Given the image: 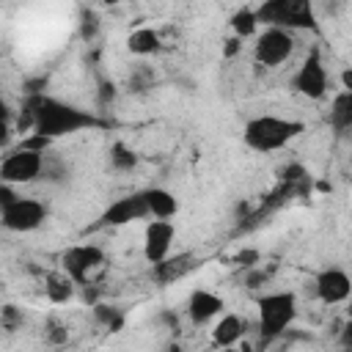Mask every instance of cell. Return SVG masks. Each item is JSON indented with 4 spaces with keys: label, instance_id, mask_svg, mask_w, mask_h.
Segmentation results:
<instances>
[{
    "label": "cell",
    "instance_id": "cell-1",
    "mask_svg": "<svg viewBox=\"0 0 352 352\" xmlns=\"http://www.w3.org/2000/svg\"><path fill=\"white\" fill-rule=\"evenodd\" d=\"M102 121L77 107V104H69V102H60L55 96H44V94H30L25 99V107H22V116L16 118V129L19 132H38L50 140H58V138H66V135H74V132H82V129H94L99 126Z\"/></svg>",
    "mask_w": 352,
    "mask_h": 352
},
{
    "label": "cell",
    "instance_id": "cell-2",
    "mask_svg": "<svg viewBox=\"0 0 352 352\" xmlns=\"http://www.w3.org/2000/svg\"><path fill=\"white\" fill-rule=\"evenodd\" d=\"M300 132H305L302 121L280 118V116H256L245 124L242 140H245L248 148H253L258 154H270V151H278V148L289 146Z\"/></svg>",
    "mask_w": 352,
    "mask_h": 352
},
{
    "label": "cell",
    "instance_id": "cell-3",
    "mask_svg": "<svg viewBox=\"0 0 352 352\" xmlns=\"http://www.w3.org/2000/svg\"><path fill=\"white\" fill-rule=\"evenodd\" d=\"M256 11L258 25H275L286 30H316L314 0H261Z\"/></svg>",
    "mask_w": 352,
    "mask_h": 352
},
{
    "label": "cell",
    "instance_id": "cell-4",
    "mask_svg": "<svg viewBox=\"0 0 352 352\" xmlns=\"http://www.w3.org/2000/svg\"><path fill=\"white\" fill-rule=\"evenodd\" d=\"M261 338H275L297 319V297L292 292H270L256 300Z\"/></svg>",
    "mask_w": 352,
    "mask_h": 352
},
{
    "label": "cell",
    "instance_id": "cell-5",
    "mask_svg": "<svg viewBox=\"0 0 352 352\" xmlns=\"http://www.w3.org/2000/svg\"><path fill=\"white\" fill-rule=\"evenodd\" d=\"M297 50V36L294 30H286V28H275V25H267L261 33H256V41H253V60L264 69H278L283 66Z\"/></svg>",
    "mask_w": 352,
    "mask_h": 352
},
{
    "label": "cell",
    "instance_id": "cell-6",
    "mask_svg": "<svg viewBox=\"0 0 352 352\" xmlns=\"http://www.w3.org/2000/svg\"><path fill=\"white\" fill-rule=\"evenodd\" d=\"M41 170H44V151L16 146L0 160V182H8L14 187L33 184L36 179H41Z\"/></svg>",
    "mask_w": 352,
    "mask_h": 352
},
{
    "label": "cell",
    "instance_id": "cell-7",
    "mask_svg": "<svg viewBox=\"0 0 352 352\" xmlns=\"http://www.w3.org/2000/svg\"><path fill=\"white\" fill-rule=\"evenodd\" d=\"M44 220H47V204L38 201V198H25V195H16L0 212V226L6 231H14V234L36 231Z\"/></svg>",
    "mask_w": 352,
    "mask_h": 352
},
{
    "label": "cell",
    "instance_id": "cell-8",
    "mask_svg": "<svg viewBox=\"0 0 352 352\" xmlns=\"http://www.w3.org/2000/svg\"><path fill=\"white\" fill-rule=\"evenodd\" d=\"M104 264V250L99 245H72L60 253V270L77 283V286H88L91 275Z\"/></svg>",
    "mask_w": 352,
    "mask_h": 352
},
{
    "label": "cell",
    "instance_id": "cell-9",
    "mask_svg": "<svg viewBox=\"0 0 352 352\" xmlns=\"http://www.w3.org/2000/svg\"><path fill=\"white\" fill-rule=\"evenodd\" d=\"M292 88H294L300 96L314 99V102H319V99L327 96L330 80H327V69H324V63H322L319 50H311L308 58L300 63V69H297L294 77H292Z\"/></svg>",
    "mask_w": 352,
    "mask_h": 352
},
{
    "label": "cell",
    "instance_id": "cell-10",
    "mask_svg": "<svg viewBox=\"0 0 352 352\" xmlns=\"http://www.w3.org/2000/svg\"><path fill=\"white\" fill-rule=\"evenodd\" d=\"M146 217H148V209H146L143 192H132V195L116 198V201L99 214V226L118 228V226H129V223H138V220H146Z\"/></svg>",
    "mask_w": 352,
    "mask_h": 352
},
{
    "label": "cell",
    "instance_id": "cell-11",
    "mask_svg": "<svg viewBox=\"0 0 352 352\" xmlns=\"http://www.w3.org/2000/svg\"><path fill=\"white\" fill-rule=\"evenodd\" d=\"M352 292V280L341 267H327L314 278V294L324 305H341Z\"/></svg>",
    "mask_w": 352,
    "mask_h": 352
},
{
    "label": "cell",
    "instance_id": "cell-12",
    "mask_svg": "<svg viewBox=\"0 0 352 352\" xmlns=\"http://www.w3.org/2000/svg\"><path fill=\"white\" fill-rule=\"evenodd\" d=\"M173 236H176V226L170 220L151 217L148 226H146V231H143V256H146V261L148 264L162 261L170 253Z\"/></svg>",
    "mask_w": 352,
    "mask_h": 352
},
{
    "label": "cell",
    "instance_id": "cell-13",
    "mask_svg": "<svg viewBox=\"0 0 352 352\" xmlns=\"http://www.w3.org/2000/svg\"><path fill=\"white\" fill-rule=\"evenodd\" d=\"M223 311H226L223 297L214 294V292H209V289H195V292L187 297V319H190L195 327L209 324V322L217 319Z\"/></svg>",
    "mask_w": 352,
    "mask_h": 352
},
{
    "label": "cell",
    "instance_id": "cell-14",
    "mask_svg": "<svg viewBox=\"0 0 352 352\" xmlns=\"http://www.w3.org/2000/svg\"><path fill=\"white\" fill-rule=\"evenodd\" d=\"M245 333H248L245 316H239V314H223V316L214 322V327H212V344L228 349V346L239 344Z\"/></svg>",
    "mask_w": 352,
    "mask_h": 352
},
{
    "label": "cell",
    "instance_id": "cell-15",
    "mask_svg": "<svg viewBox=\"0 0 352 352\" xmlns=\"http://www.w3.org/2000/svg\"><path fill=\"white\" fill-rule=\"evenodd\" d=\"M195 267V258L190 256V253H179V256H165L162 261H157L154 264V280L157 283H173V280H179V278H184L190 270Z\"/></svg>",
    "mask_w": 352,
    "mask_h": 352
},
{
    "label": "cell",
    "instance_id": "cell-16",
    "mask_svg": "<svg viewBox=\"0 0 352 352\" xmlns=\"http://www.w3.org/2000/svg\"><path fill=\"white\" fill-rule=\"evenodd\" d=\"M143 198H146V209H148V217H160V220H170L176 212H179V201L170 190L165 187H148L143 190Z\"/></svg>",
    "mask_w": 352,
    "mask_h": 352
},
{
    "label": "cell",
    "instance_id": "cell-17",
    "mask_svg": "<svg viewBox=\"0 0 352 352\" xmlns=\"http://www.w3.org/2000/svg\"><path fill=\"white\" fill-rule=\"evenodd\" d=\"M44 294H47L50 302H55V305H66V302L74 300V294H77V283H74L63 270H60V272H47V275H44Z\"/></svg>",
    "mask_w": 352,
    "mask_h": 352
},
{
    "label": "cell",
    "instance_id": "cell-18",
    "mask_svg": "<svg viewBox=\"0 0 352 352\" xmlns=\"http://www.w3.org/2000/svg\"><path fill=\"white\" fill-rule=\"evenodd\" d=\"M126 50L132 55H140V58L154 55L160 50V33L154 28H138L126 36Z\"/></svg>",
    "mask_w": 352,
    "mask_h": 352
},
{
    "label": "cell",
    "instance_id": "cell-19",
    "mask_svg": "<svg viewBox=\"0 0 352 352\" xmlns=\"http://www.w3.org/2000/svg\"><path fill=\"white\" fill-rule=\"evenodd\" d=\"M330 124L336 132H346L352 126V91H338L330 104Z\"/></svg>",
    "mask_w": 352,
    "mask_h": 352
},
{
    "label": "cell",
    "instance_id": "cell-20",
    "mask_svg": "<svg viewBox=\"0 0 352 352\" xmlns=\"http://www.w3.org/2000/svg\"><path fill=\"white\" fill-rule=\"evenodd\" d=\"M231 30H234L239 38L256 36V30H258L256 11H253V8H239V11H234V16H231Z\"/></svg>",
    "mask_w": 352,
    "mask_h": 352
},
{
    "label": "cell",
    "instance_id": "cell-21",
    "mask_svg": "<svg viewBox=\"0 0 352 352\" xmlns=\"http://www.w3.org/2000/svg\"><path fill=\"white\" fill-rule=\"evenodd\" d=\"M110 162L116 170H132L138 165V154L126 146V143H113L110 148Z\"/></svg>",
    "mask_w": 352,
    "mask_h": 352
},
{
    "label": "cell",
    "instance_id": "cell-22",
    "mask_svg": "<svg viewBox=\"0 0 352 352\" xmlns=\"http://www.w3.org/2000/svg\"><path fill=\"white\" fill-rule=\"evenodd\" d=\"M94 316H96L104 327H110V330H118V327H121V322H124V319H121V314H118L116 308L102 305V302H96V305H94Z\"/></svg>",
    "mask_w": 352,
    "mask_h": 352
},
{
    "label": "cell",
    "instance_id": "cell-23",
    "mask_svg": "<svg viewBox=\"0 0 352 352\" xmlns=\"http://www.w3.org/2000/svg\"><path fill=\"white\" fill-rule=\"evenodd\" d=\"M22 322H25L22 308H16V305H0V324L6 330H19Z\"/></svg>",
    "mask_w": 352,
    "mask_h": 352
},
{
    "label": "cell",
    "instance_id": "cell-24",
    "mask_svg": "<svg viewBox=\"0 0 352 352\" xmlns=\"http://www.w3.org/2000/svg\"><path fill=\"white\" fill-rule=\"evenodd\" d=\"M44 336H47L50 344H63L69 338V327L63 322H58V319H50L47 327H44Z\"/></svg>",
    "mask_w": 352,
    "mask_h": 352
},
{
    "label": "cell",
    "instance_id": "cell-25",
    "mask_svg": "<svg viewBox=\"0 0 352 352\" xmlns=\"http://www.w3.org/2000/svg\"><path fill=\"white\" fill-rule=\"evenodd\" d=\"M267 280H270V272L267 270H250L248 278H245V286L248 289H261Z\"/></svg>",
    "mask_w": 352,
    "mask_h": 352
},
{
    "label": "cell",
    "instance_id": "cell-26",
    "mask_svg": "<svg viewBox=\"0 0 352 352\" xmlns=\"http://www.w3.org/2000/svg\"><path fill=\"white\" fill-rule=\"evenodd\" d=\"M16 195H19V192L14 190V184H8V182H0V212H3V209H6V206H8V204L16 198Z\"/></svg>",
    "mask_w": 352,
    "mask_h": 352
},
{
    "label": "cell",
    "instance_id": "cell-27",
    "mask_svg": "<svg viewBox=\"0 0 352 352\" xmlns=\"http://www.w3.org/2000/svg\"><path fill=\"white\" fill-rule=\"evenodd\" d=\"M94 30H96V16L88 11V14H82V36H85V38H91V36H94Z\"/></svg>",
    "mask_w": 352,
    "mask_h": 352
},
{
    "label": "cell",
    "instance_id": "cell-28",
    "mask_svg": "<svg viewBox=\"0 0 352 352\" xmlns=\"http://www.w3.org/2000/svg\"><path fill=\"white\" fill-rule=\"evenodd\" d=\"M11 121H0V148H6L11 143Z\"/></svg>",
    "mask_w": 352,
    "mask_h": 352
},
{
    "label": "cell",
    "instance_id": "cell-29",
    "mask_svg": "<svg viewBox=\"0 0 352 352\" xmlns=\"http://www.w3.org/2000/svg\"><path fill=\"white\" fill-rule=\"evenodd\" d=\"M0 121H11V107L3 96H0Z\"/></svg>",
    "mask_w": 352,
    "mask_h": 352
}]
</instances>
